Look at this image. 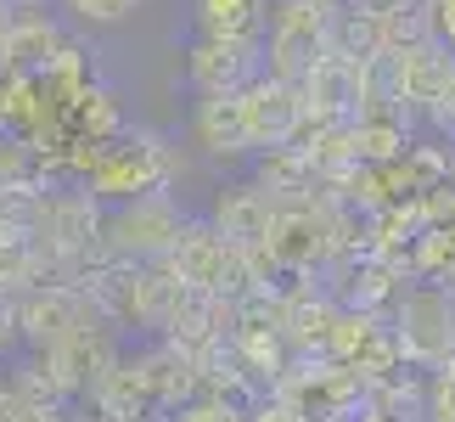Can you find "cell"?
<instances>
[{
  "label": "cell",
  "instance_id": "obj_1",
  "mask_svg": "<svg viewBox=\"0 0 455 422\" xmlns=\"http://www.w3.org/2000/svg\"><path fill=\"white\" fill-rule=\"evenodd\" d=\"M394 338L411 366H444L455 355V293L444 281H416L394 304Z\"/></svg>",
  "mask_w": 455,
  "mask_h": 422
},
{
  "label": "cell",
  "instance_id": "obj_2",
  "mask_svg": "<svg viewBox=\"0 0 455 422\" xmlns=\"http://www.w3.org/2000/svg\"><path fill=\"white\" fill-rule=\"evenodd\" d=\"M169 186V152L164 141L135 130L124 141H101L91 169H84V191L101 203L113 198H141V191H164Z\"/></svg>",
  "mask_w": 455,
  "mask_h": 422
},
{
  "label": "cell",
  "instance_id": "obj_3",
  "mask_svg": "<svg viewBox=\"0 0 455 422\" xmlns=\"http://www.w3.org/2000/svg\"><path fill=\"white\" fill-rule=\"evenodd\" d=\"M186 231V215L169 191H141L124 198L118 215H108V248L118 259H164Z\"/></svg>",
  "mask_w": 455,
  "mask_h": 422
},
{
  "label": "cell",
  "instance_id": "obj_4",
  "mask_svg": "<svg viewBox=\"0 0 455 422\" xmlns=\"http://www.w3.org/2000/svg\"><path fill=\"white\" fill-rule=\"evenodd\" d=\"M382 74H388V101H411V108H433L450 79H455V51L439 40V34H427V40H416L405 51H388L382 57Z\"/></svg>",
  "mask_w": 455,
  "mask_h": 422
},
{
  "label": "cell",
  "instance_id": "obj_5",
  "mask_svg": "<svg viewBox=\"0 0 455 422\" xmlns=\"http://www.w3.org/2000/svg\"><path fill=\"white\" fill-rule=\"evenodd\" d=\"M84 321H108L91 298H84V288H23L17 293V332H23L28 349H51L62 344L74 327Z\"/></svg>",
  "mask_w": 455,
  "mask_h": 422
},
{
  "label": "cell",
  "instance_id": "obj_6",
  "mask_svg": "<svg viewBox=\"0 0 455 422\" xmlns=\"http://www.w3.org/2000/svg\"><path fill=\"white\" fill-rule=\"evenodd\" d=\"M242 118H248L253 147H282V141H292L299 135V118H304L299 85L275 79V74H253L242 85Z\"/></svg>",
  "mask_w": 455,
  "mask_h": 422
},
{
  "label": "cell",
  "instance_id": "obj_7",
  "mask_svg": "<svg viewBox=\"0 0 455 422\" xmlns=\"http://www.w3.org/2000/svg\"><path fill=\"white\" fill-rule=\"evenodd\" d=\"M186 74H191V85H197V96H208V91H242L253 74H265V51H259V40L203 34V40L191 45Z\"/></svg>",
  "mask_w": 455,
  "mask_h": 422
},
{
  "label": "cell",
  "instance_id": "obj_8",
  "mask_svg": "<svg viewBox=\"0 0 455 422\" xmlns=\"http://www.w3.org/2000/svg\"><path fill=\"white\" fill-rule=\"evenodd\" d=\"M225 242L214 231V220H186L180 242L164 254V271L174 281H186V288H203V293H220V276H225Z\"/></svg>",
  "mask_w": 455,
  "mask_h": 422
},
{
  "label": "cell",
  "instance_id": "obj_9",
  "mask_svg": "<svg viewBox=\"0 0 455 422\" xmlns=\"http://www.w3.org/2000/svg\"><path fill=\"white\" fill-rule=\"evenodd\" d=\"M275 225V191L270 186H225L214 203V231L236 248H265Z\"/></svg>",
  "mask_w": 455,
  "mask_h": 422
},
{
  "label": "cell",
  "instance_id": "obj_10",
  "mask_svg": "<svg viewBox=\"0 0 455 422\" xmlns=\"http://www.w3.org/2000/svg\"><path fill=\"white\" fill-rule=\"evenodd\" d=\"M57 51H62V28L51 23V17H34V12L17 17V6H12L6 28H0V74H34L40 79Z\"/></svg>",
  "mask_w": 455,
  "mask_h": 422
},
{
  "label": "cell",
  "instance_id": "obj_11",
  "mask_svg": "<svg viewBox=\"0 0 455 422\" xmlns=\"http://www.w3.org/2000/svg\"><path fill=\"white\" fill-rule=\"evenodd\" d=\"M191 130H197V147L208 158H242L253 152L248 141V118H242V91H208L191 113Z\"/></svg>",
  "mask_w": 455,
  "mask_h": 422
},
{
  "label": "cell",
  "instance_id": "obj_12",
  "mask_svg": "<svg viewBox=\"0 0 455 422\" xmlns=\"http://www.w3.org/2000/svg\"><path fill=\"white\" fill-rule=\"evenodd\" d=\"M411 152V130L399 108H371V113H355V158L371 169H388Z\"/></svg>",
  "mask_w": 455,
  "mask_h": 422
},
{
  "label": "cell",
  "instance_id": "obj_13",
  "mask_svg": "<svg viewBox=\"0 0 455 422\" xmlns=\"http://www.w3.org/2000/svg\"><path fill=\"white\" fill-rule=\"evenodd\" d=\"M203 34L265 40V0H203Z\"/></svg>",
  "mask_w": 455,
  "mask_h": 422
},
{
  "label": "cell",
  "instance_id": "obj_14",
  "mask_svg": "<svg viewBox=\"0 0 455 422\" xmlns=\"http://www.w3.org/2000/svg\"><path fill=\"white\" fill-rule=\"evenodd\" d=\"M169 422H248V417H242V406L225 400V394H191V400L174 406Z\"/></svg>",
  "mask_w": 455,
  "mask_h": 422
},
{
  "label": "cell",
  "instance_id": "obj_15",
  "mask_svg": "<svg viewBox=\"0 0 455 422\" xmlns=\"http://www.w3.org/2000/svg\"><path fill=\"white\" fill-rule=\"evenodd\" d=\"M427 417L433 422H455V355L444 366H433V383H427Z\"/></svg>",
  "mask_w": 455,
  "mask_h": 422
},
{
  "label": "cell",
  "instance_id": "obj_16",
  "mask_svg": "<svg viewBox=\"0 0 455 422\" xmlns=\"http://www.w3.org/2000/svg\"><path fill=\"white\" fill-rule=\"evenodd\" d=\"M68 12L84 17V23H124L135 12V0H68Z\"/></svg>",
  "mask_w": 455,
  "mask_h": 422
},
{
  "label": "cell",
  "instance_id": "obj_17",
  "mask_svg": "<svg viewBox=\"0 0 455 422\" xmlns=\"http://www.w3.org/2000/svg\"><path fill=\"white\" fill-rule=\"evenodd\" d=\"M17 344H23V332H17V293L0 288V355H12Z\"/></svg>",
  "mask_w": 455,
  "mask_h": 422
},
{
  "label": "cell",
  "instance_id": "obj_18",
  "mask_svg": "<svg viewBox=\"0 0 455 422\" xmlns=\"http://www.w3.org/2000/svg\"><path fill=\"white\" fill-rule=\"evenodd\" d=\"M17 422H68V406H23Z\"/></svg>",
  "mask_w": 455,
  "mask_h": 422
},
{
  "label": "cell",
  "instance_id": "obj_19",
  "mask_svg": "<svg viewBox=\"0 0 455 422\" xmlns=\"http://www.w3.org/2000/svg\"><path fill=\"white\" fill-rule=\"evenodd\" d=\"M17 411H23V406H17L12 383H0V422H17Z\"/></svg>",
  "mask_w": 455,
  "mask_h": 422
},
{
  "label": "cell",
  "instance_id": "obj_20",
  "mask_svg": "<svg viewBox=\"0 0 455 422\" xmlns=\"http://www.w3.org/2000/svg\"><path fill=\"white\" fill-rule=\"evenodd\" d=\"M0 6H34V0H0Z\"/></svg>",
  "mask_w": 455,
  "mask_h": 422
},
{
  "label": "cell",
  "instance_id": "obj_21",
  "mask_svg": "<svg viewBox=\"0 0 455 422\" xmlns=\"http://www.w3.org/2000/svg\"><path fill=\"white\" fill-rule=\"evenodd\" d=\"M6 17H12V6H0V28H6Z\"/></svg>",
  "mask_w": 455,
  "mask_h": 422
}]
</instances>
